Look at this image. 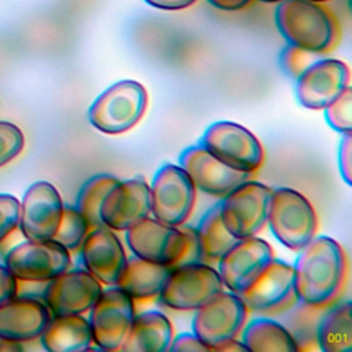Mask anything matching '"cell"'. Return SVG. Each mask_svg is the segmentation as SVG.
<instances>
[{
  "mask_svg": "<svg viewBox=\"0 0 352 352\" xmlns=\"http://www.w3.org/2000/svg\"><path fill=\"white\" fill-rule=\"evenodd\" d=\"M249 312L261 316H278L298 302L293 265L272 258L265 271L241 294Z\"/></svg>",
  "mask_w": 352,
  "mask_h": 352,
  "instance_id": "obj_12",
  "label": "cell"
},
{
  "mask_svg": "<svg viewBox=\"0 0 352 352\" xmlns=\"http://www.w3.org/2000/svg\"><path fill=\"white\" fill-rule=\"evenodd\" d=\"M150 216V186L142 176L118 180L104 195L99 217L102 226L125 231Z\"/></svg>",
  "mask_w": 352,
  "mask_h": 352,
  "instance_id": "obj_18",
  "label": "cell"
},
{
  "mask_svg": "<svg viewBox=\"0 0 352 352\" xmlns=\"http://www.w3.org/2000/svg\"><path fill=\"white\" fill-rule=\"evenodd\" d=\"M179 165L186 170L197 190L214 198H223L252 176L226 165L199 143L182 151Z\"/></svg>",
  "mask_w": 352,
  "mask_h": 352,
  "instance_id": "obj_19",
  "label": "cell"
},
{
  "mask_svg": "<svg viewBox=\"0 0 352 352\" xmlns=\"http://www.w3.org/2000/svg\"><path fill=\"white\" fill-rule=\"evenodd\" d=\"M323 309L315 308L302 302H297L294 307H292L289 312V319L285 320V326L293 336L298 351H302L304 344H308V348L315 346L316 344V326L319 316Z\"/></svg>",
  "mask_w": 352,
  "mask_h": 352,
  "instance_id": "obj_29",
  "label": "cell"
},
{
  "mask_svg": "<svg viewBox=\"0 0 352 352\" xmlns=\"http://www.w3.org/2000/svg\"><path fill=\"white\" fill-rule=\"evenodd\" d=\"M352 302L338 300L324 308L316 326V344L322 352L352 351Z\"/></svg>",
  "mask_w": 352,
  "mask_h": 352,
  "instance_id": "obj_25",
  "label": "cell"
},
{
  "mask_svg": "<svg viewBox=\"0 0 352 352\" xmlns=\"http://www.w3.org/2000/svg\"><path fill=\"white\" fill-rule=\"evenodd\" d=\"M224 290L217 270L206 263L194 261L170 267L158 294L162 307L172 311H195Z\"/></svg>",
  "mask_w": 352,
  "mask_h": 352,
  "instance_id": "obj_6",
  "label": "cell"
},
{
  "mask_svg": "<svg viewBox=\"0 0 352 352\" xmlns=\"http://www.w3.org/2000/svg\"><path fill=\"white\" fill-rule=\"evenodd\" d=\"M348 65L337 58L312 60L296 78V98L309 110H323L348 85Z\"/></svg>",
  "mask_w": 352,
  "mask_h": 352,
  "instance_id": "obj_16",
  "label": "cell"
},
{
  "mask_svg": "<svg viewBox=\"0 0 352 352\" xmlns=\"http://www.w3.org/2000/svg\"><path fill=\"white\" fill-rule=\"evenodd\" d=\"M21 204L10 194H0V242L11 234L19 223Z\"/></svg>",
  "mask_w": 352,
  "mask_h": 352,
  "instance_id": "obj_33",
  "label": "cell"
},
{
  "mask_svg": "<svg viewBox=\"0 0 352 352\" xmlns=\"http://www.w3.org/2000/svg\"><path fill=\"white\" fill-rule=\"evenodd\" d=\"M272 188L248 179L220 198L219 210L226 228L236 238L257 235L267 224Z\"/></svg>",
  "mask_w": 352,
  "mask_h": 352,
  "instance_id": "obj_8",
  "label": "cell"
},
{
  "mask_svg": "<svg viewBox=\"0 0 352 352\" xmlns=\"http://www.w3.org/2000/svg\"><path fill=\"white\" fill-rule=\"evenodd\" d=\"M51 318L41 298L14 296L0 304V338L18 344L40 338Z\"/></svg>",
  "mask_w": 352,
  "mask_h": 352,
  "instance_id": "obj_21",
  "label": "cell"
},
{
  "mask_svg": "<svg viewBox=\"0 0 352 352\" xmlns=\"http://www.w3.org/2000/svg\"><path fill=\"white\" fill-rule=\"evenodd\" d=\"M89 230H91L89 223L77 210V208L65 205L60 223L52 239L60 243L63 248H66L70 253L78 252Z\"/></svg>",
  "mask_w": 352,
  "mask_h": 352,
  "instance_id": "obj_30",
  "label": "cell"
},
{
  "mask_svg": "<svg viewBox=\"0 0 352 352\" xmlns=\"http://www.w3.org/2000/svg\"><path fill=\"white\" fill-rule=\"evenodd\" d=\"M147 102L148 95L143 84L121 80L96 96L88 109V121L102 133L120 135L142 120Z\"/></svg>",
  "mask_w": 352,
  "mask_h": 352,
  "instance_id": "obj_4",
  "label": "cell"
},
{
  "mask_svg": "<svg viewBox=\"0 0 352 352\" xmlns=\"http://www.w3.org/2000/svg\"><path fill=\"white\" fill-rule=\"evenodd\" d=\"M195 234L199 250V261L216 264L220 257L238 241L224 226L219 204L210 206L199 219Z\"/></svg>",
  "mask_w": 352,
  "mask_h": 352,
  "instance_id": "obj_27",
  "label": "cell"
},
{
  "mask_svg": "<svg viewBox=\"0 0 352 352\" xmlns=\"http://www.w3.org/2000/svg\"><path fill=\"white\" fill-rule=\"evenodd\" d=\"M169 270L170 267L132 254L126 257V263L114 286L125 292L133 301L153 300L161 293Z\"/></svg>",
  "mask_w": 352,
  "mask_h": 352,
  "instance_id": "obj_23",
  "label": "cell"
},
{
  "mask_svg": "<svg viewBox=\"0 0 352 352\" xmlns=\"http://www.w3.org/2000/svg\"><path fill=\"white\" fill-rule=\"evenodd\" d=\"M312 55L314 54H311V52H307L304 50H300L297 47L287 44V47L282 52L280 65L289 76L297 78L298 74L312 62L311 60Z\"/></svg>",
  "mask_w": 352,
  "mask_h": 352,
  "instance_id": "obj_34",
  "label": "cell"
},
{
  "mask_svg": "<svg viewBox=\"0 0 352 352\" xmlns=\"http://www.w3.org/2000/svg\"><path fill=\"white\" fill-rule=\"evenodd\" d=\"M40 340L48 352H82L94 345L88 318L80 314L52 316Z\"/></svg>",
  "mask_w": 352,
  "mask_h": 352,
  "instance_id": "obj_24",
  "label": "cell"
},
{
  "mask_svg": "<svg viewBox=\"0 0 352 352\" xmlns=\"http://www.w3.org/2000/svg\"><path fill=\"white\" fill-rule=\"evenodd\" d=\"M275 23L289 45L314 55H326L341 40V25L323 3L283 0L275 10Z\"/></svg>",
  "mask_w": 352,
  "mask_h": 352,
  "instance_id": "obj_2",
  "label": "cell"
},
{
  "mask_svg": "<svg viewBox=\"0 0 352 352\" xmlns=\"http://www.w3.org/2000/svg\"><path fill=\"white\" fill-rule=\"evenodd\" d=\"M124 232L131 253L147 261L166 267L199 261L197 234L191 226L175 227L147 216Z\"/></svg>",
  "mask_w": 352,
  "mask_h": 352,
  "instance_id": "obj_3",
  "label": "cell"
},
{
  "mask_svg": "<svg viewBox=\"0 0 352 352\" xmlns=\"http://www.w3.org/2000/svg\"><path fill=\"white\" fill-rule=\"evenodd\" d=\"M267 224L285 248L301 250L318 231V214L305 195L290 187L272 190Z\"/></svg>",
  "mask_w": 352,
  "mask_h": 352,
  "instance_id": "obj_5",
  "label": "cell"
},
{
  "mask_svg": "<svg viewBox=\"0 0 352 352\" xmlns=\"http://www.w3.org/2000/svg\"><path fill=\"white\" fill-rule=\"evenodd\" d=\"M274 258L271 245L254 236L238 239L216 263L223 286L241 294L265 271Z\"/></svg>",
  "mask_w": 352,
  "mask_h": 352,
  "instance_id": "obj_14",
  "label": "cell"
},
{
  "mask_svg": "<svg viewBox=\"0 0 352 352\" xmlns=\"http://www.w3.org/2000/svg\"><path fill=\"white\" fill-rule=\"evenodd\" d=\"M324 120L330 128L341 135L352 132V88L348 85L324 109Z\"/></svg>",
  "mask_w": 352,
  "mask_h": 352,
  "instance_id": "obj_31",
  "label": "cell"
},
{
  "mask_svg": "<svg viewBox=\"0 0 352 352\" xmlns=\"http://www.w3.org/2000/svg\"><path fill=\"white\" fill-rule=\"evenodd\" d=\"M248 314L239 294L223 290L194 311L191 330L209 351H217L224 342L238 338Z\"/></svg>",
  "mask_w": 352,
  "mask_h": 352,
  "instance_id": "obj_9",
  "label": "cell"
},
{
  "mask_svg": "<svg viewBox=\"0 0 352 352\" xmlns=\"http://www.w3.org/2000/svg\"><path fill=\"white\" fill-rule=\"evenodd\" d=\"M82 268L94 275L102 285H116L125 263V248L111 228L98 226L89 230L80 249Z\"/></svg>",
  "mask_w": 352,
  "mask_h": 352,
  "instance_id": "obj_20",
  "label": "cell"
},
{
  "mask_svg": "<svg viewBox=\"0 0 352 352\" xmlns=\"http://www.w3.org/2000/svg\"><path fill=\"white\" fill-rule=\"evenodd\" d=\"M241 341L253 352H297L298 346L287 327L270 316H258L245 323Z\"/></svg>",
  "mask_w": 352,
  "mask_h": 352,
  "instance_id": "obj_26",
  "label": "cell"
},
{
  "mask_svg": "<svg viewBox=\"0 0 352 352\" xmlns=\"http://www.w3.org/2000/svg\"><path fill=\"white\" fill-rule=\"evenodd\" d=\"M63 201L54 184L36 182L25 192L21 212L19 230L30 241L52 239L63 213Z\"/></svg>",
  "mask_w": 352,
  "mask_h": 352,
  "instance_id": "obj_17",
  "label": "cell"
},
{
  "mask_svg": "<svg viewBox=\"0 0 352 352\" xmlns=\"http://www.w3.org/2000/svg\"><path fill=\"white\" fill-rule=\"evenodd\" d=\"M70 265V252L54 239H26L6 256L8 271L25 282H48L69 270Z\"/></svg>",
  "mask_w": 352,
  "mask_h": 352,
  "instance_id": "obj_13",
  "label": "cell"
},
{
  "mask_svg": "<svg viewBox=\"0 0 352 352\" xmlns=\"http://www.w3.org/2000/svg\"><path fill=\"white\" fill-rule=\"evenodd\" d=\"M311 1H316V3H326V1H330V0H311Z\"/></svg>",
  "mask_w": 352,
  "mask_h": 352,
  "instance_id": "obj_42",
  "label": "cell"
},
{
  "mask_svg": "<svg viewBox=\"0 0 352 352\" xmlns=\"http://www.w3.org/2000/svg\"><path fill=\"white\" fill-rule=\"evenodd\" d=\"M206 1L221 11H239L250 3V0H206Z\"/></svg>",
  "mask_w": 352,
  "mask_h": 352,
  "instance_id": "obj_39",
  "label": "cell"
},
{
  "mask_svg": "<svg viewBox=\"0 0 352 352\" xmlns=\"http://www.w3.org/2000/svg\"><path fill=\"white\" fill-rule=\"evenodd\" d=\"M226 165L249 175L264 162V148L248 128L232 121H216L202 133L199 142Z\"/></svg>",
  "mask_w": 352,
  "mask_h": 352,
  "instance_id": "obj_10",
  "label": "cell"
},
{
  "mask_svg": "<svg viewBox=\"0 0 352 352\" xmlns=\"http://www.w3.org/2000/svg\"><path fill=\"white\" fill-rule=\"evenodd\" d=\"M25 146L22 131L12 122L0 121V166L14 160Z\"/></svg>",
  "mask_w": 352,
  "mask_h": 352,
  "instance_id": "obj_32",
  "label": "cell"
},
{
  "mask_svg": "<svg viewBox=\"0 0 352 352\" xmlns=\"http://www.w3.org/2000/svg\"><path fill=\"white\" fill-rule=\"evenodd\" d=\"M197 0H144L148 6L162 11H180L192 6Z\"/></svg>",
  "mask_w": 352,
  "mask_h": 352,
  "instance_id": "obj_38",
  "label": "cell"
},
{
  "mask_svg": "<svg viewBox=\"0 0 352 352\" xmlns=\"http://www.w3.org/2000/svg\"><path fill=\"white\" fill-rule=\"evenodd\" d=\"M258 1H261V3H268V4H274V3H280V1H283V0H258Z\"/></svg>",
  "mask_w": 352,
  "mask_h": 352,
  "instance_id": "obj_41",
  "label": "cell"
},
{
  "mask_svg": "<svg viewBox=\"0 0 352 352\" xmlns=\"http://www.w3.org/2000/svg\"><path fill=\"white\" fill-rule=\"evenodd\" d=\"M173 336V326L164 312L158 309L143 311L135 315L120 351L165 352L169 351Z\"/></svg>",
  "mask_w": 352,
  "mask_h": 352,
  "instance_id": "obj_22",
  "label": "cell"
},
{
  "mask_svg": "<svg viewBox=\"0 0 352 352\" xmlns=\"http://www.w3.org/2000/svg\"><path fill=\"white\" fill-rule=\"evenodd\" d=\"M351 153H352V135L345 133V135H342V138L340 140V146H338V169H340L342 180L348 186L352 184Z\"/></svg>",
  "mask_w": 352,
  "mask_h": 352,
  "instance_id": "obj_35",
  "label": "cell"
},
{
  "mask_svg": "<svg viewBox=\"0 0 352 352\" xmlns=\"http://www.w3.org/2000/svg\"><path fill=\"white\" fill-rule=\"evenodd\" d=\"M18 279L8 271V268L0 264V304L16 296Z\"/></svg>",
  "mask_w": 352,
  "mask_h": 352,
  "instance_id": "obj_37",
  "label": "cell"
},
{
  "mask_svg": "<svg viewBox=\"0 0 352 352\" xmlns=\"http://www.w3.org/2000/svg\"><path fill=\"white\" fill-rule=\"evenodd\" d=\"M94 345L103 351H120L136 315L135 301L120 287H103L88 311Z\"/></svg>",
  "mask_w": 352,
  "mask_h": 352,
  "instance_id": "obj_11",
  "label": "cell"
},
{
  "mask_svg": "<svg viewBox=\"0 0 352 352\" xmlns=\"http://www.w3.org/2000/svg\"><path fill=\"white\" fill-rule=\"evenodd\" d=\"M293 265L298 301L315 308H329L341 300L348 282V257L331 236H314Z\"/></svg>",
  "mask_w": 352,
  "mask_h": 352,
  "instance_id": "obj_1",
  "label": "cell"
},
{
  "mask_svg": "<svg viewBox=\"0 0 352 352\" xmlns=\"http://www.w3.org/2000/svg\"><path fill=\"white\" fill-rule=\"evenodd\" d=\"M169 351L172 352H209L206 345L191 331V333H179L173 336L172 342L169 345Z\"/></svg>",
  "mask_w": 352,
  "mask_h": 352,
  "instance_id": "obj_36",
  "label": "cell"
},
{
  "mask_svg": "<svg viewBox=\"0 0 352 352\" xmlns=\"http://www.w3.org/2000/svg\"><path fill=\"white\" fill-rule=\"evenodd\" d=\"M116 176L100 173L89 177L80 188L76 198L77 210L87 219L91 228L102 226L99 210L104 195L118 182Z\"/></svg>",
  "mask_w": 352,
  "mask_h": 352,
  "instance_id": "obj_28",
  "label": "cell"
},
{
  "mask_svg": "<svg viewBox=\"0 0 352 352\" xmlns=\"http://www.w3.org/2000/svg\"><path fill=\"white\" fill-rule=\"evenodd\" d=\"M220 351H227V352H242V351H248V348L243 345V342L241 341V340H238V338H232V340H230V341H227V342H224L219 349H217V352H220Z\"/></svg>",
  "mask_w": 352,
  "mask_h": 352,
  "instance_id": "obj_40",
  "label": "cell"
},
{
  "mask_svg": "<svg viewBox=\"0 0 352 352\" xmlns=\"http://www.w3.org/2000/svg\"><path fill=\"white\" fill-rule=\"evenodd\" d=\"M148 186L150 214L169 226L186 224L197 201V188L186 170L179 164L166 162L157 169Z\"/></svg>",
  "mask_w": 352,
  "mask_h": 352,
  "instance_id": "obj_7",
  "label": "cell"
},
{
  "mask_svg": "<svg viewBox=\"0 0 352 352\" xmlns=\"http://www.w3.org/2000/svg\"><path fill=\"white\" fill-rule=\"evenodd\" d=\"M103 285L85 268L66 270L48 280L41 300L51 315H84L99 298Z\"/></svg>",
  "mask_w": 352,
  "mask_h": 352,
  "instance_id": "obj_15",
  "label": "cell"
}]
</instances>
